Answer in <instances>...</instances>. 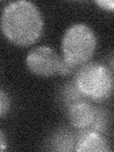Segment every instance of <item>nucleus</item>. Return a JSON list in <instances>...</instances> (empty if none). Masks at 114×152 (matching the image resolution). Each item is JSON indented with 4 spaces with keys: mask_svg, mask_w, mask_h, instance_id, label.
Instances as JSON below:
<instances>
[{
    "mask_svg": "<svg viewBox=\"0 0 114 152\" xmlns=\"http://www.w3.org/2000/svg\"><path fill=\"white\" fill-rule=\"evenodd\" d=\"M75 85L89 101L103 102L113 90L111 69L100 63H87L80 66L73 79Z\"/></svg>",
    "mask_w": 114,
    "mask_h": 152,
    "instance_id": "f03ea898",
    "label": "nucleus"
},
{
    "mask_svg": "<svg viewBox=\"0 0 114 152\" xmlns=\"http://www.w3.org/2000/svg\"><path fill=\"white\" fill-rule=\"evenodd\" d=\"M61 101L64 107L68 109L70 106L80 102L89 101L85 95L80 91V89L75 85L74 81L66 83L61 89Z\"/></svg>",
    "mask_w": 114,
    "mask_h": 152,
    "instance_id": "6e6552de",
    "label": "nucleus"
},
{
    "mask_svg": "<svg viewBox=\"0 0 114 152\" xmlns=\"http://www.w3.org/2000/svg\"><path fill=\"white\" fill-rule=\"evenodd\" d=\"M108 142L101 133L81 130L77 134L75 151L77 152H107L110 151Z\"/></svg>",
    "mask_w": 114,
    "mask_h": 152,
    "instance_id": "423d86ee",
    "label": "nucleus"
},
{
    "mask_svg": "<svg viewBox=\"0 0 114 152\" xmlns=\"http://www.w3.org/2000/svg\"><path fill=\"white\" fill-rule=\"evenodd\" d=\"M7 148V139L4 133L0 130V152L6 150Z\"/></svg>",
    "mask_w": 114,
    "mask_h": 152,
    "instance_id": "ddd939ff",
    "label": "nucleus"
},
{
    "mask_svg": "<svg viewBox=\"0 0 114 152\" xmlns=\"http://www.w3.org/2000/svg\"><path fill=\"white\" fill-rule=\"evenodd\" d=\"M0 28L4 36L12 44L28 47L41 37L44 21L34 4L20 0L10 3L4 8Z\"/></svg>",
    "mask_w": 114,
    "mask_h": 152,
    "instance_id": "f257e3e1",
    "label": "nucleus"
},
{
    "mask_svg": "<svg viewBox=\"0 0 114 152\" xmlns=\"http://www.w3.org/2000/svg\"><path fill=\"white\" fill-rule=\"evenodd\" d=\"M61 57L48 46L32 49L27 55L26 65L31 73L41 77H50L58 74Z\"/></svg>",
    "mask_w": 114,
    "mask_h": 152,
    "instance_id": "20e7f679",
    "label": "nucleus"
},
{
    "mask_svg": "<svg viewBox=\"0 0 114 152\" xmlns=\"http://www.w3.org/2000/svg\"><path fill=\"white\" fill-rule=\"evenodd\" d=\"M97 107L89 101L74 104L68 108V117L73 127L81 130H88L94 122Z\"/></svg>",
    "mask_w": 114,
    "mask_h": 152,
    "instance_id": "39448f33",
    "label": "nucleus"
},
{
    "mask_svg": "<svg viewBox=\"0 0 114 152\" xmlns=\"http://www.w3.org/2000/svg\"><path fill=\"white\" fill-rule=\"evenodd\" d=\"M12 101L10 95L0 88V118L6 116L11 109Z\"/></svg>",
    "mask_w": 114,
    "mask_h": 152,
    "instance_id": "9d476101",
    "label": "nucleus"
},
{
    "mask_svg": "<svg viewBox=\"0 0 114 152\" xmlns=\"http://www.w3.org/2000/svg\"><path fill=\"white\" fill-rule=\"evenodd\" d=\"M109 127V114L107 110L103 108L97 107L96 116H95L94 122L88 131H95L98 133H106Z\"/></svg>",
    "mask_w": 114,
    "mask_h": 152,
    "instance_id": "1a4fd4ad",
    "label": "nucleus"
},
{
    "mask_svg": "<svg viewBox=\"0 0 114 152\" xmlns=\"http://www.w3.org/2000/svg\"><path fill=\"white\" fill-rule=\"evenodd\" d=\"M95 4L106 11L112 12L114 10V2L111 0H97V1H95Z\"/></svg>",
    "mask_w": 114,
    "mask_h": 152,
    "instance_id": "f8f14e48",
    "label": "nucleus"
},
{
    "mask_svg": "<svg viewBox=\"0 0 114 152\" xmlns=\"http://www.w3.org/2000/svg\"><path fill=\"white\" fill-rule=\"evenodd\" d=\"M77 135L69 130H59L51 137L50 145L51 150L55 151H74Z\"/></svg>",
    "mask_w": 114,
    "mask_h": 152,
    "instance_id": "0eeeda50",
    "label": "nucleus"
},
{
    "mask_svg": "<svg viewBox=\"0 0 114 152\" xmlns=\"http://www.w3.org/2000/svg\"><path fill=\"white\" fill-rule=\"evenodd\" d=\"M96 45V35L91 28L85 24H75L66 30L62 40L63 58L81 66L91 59Z\"/></svg>",
    "mask_w": 114,
    "mask_h": 152,
    "instance_id": "7ed1b4c3",
    "label": "nucleus"
},
{
    "mask_svg": "<svg viewBox=\"0 0 114 152\" xmlns=\"http://www.w3.org/2000/svg\"><path fill=\"white\" fill-rule=\"evenodd\" d=\"M79 69H80L79 66L71 64V63H69V62L66 61L63 57H61V63H60V66H59L58 74L62 75V76L70 75V74L76 73V71H77Z\"/></svg>",
    "mask_w": 114,
    "mask_h": 152,
    "instance_id": "9b49d317",
    "label": "nucleus"
}]
</instances>
